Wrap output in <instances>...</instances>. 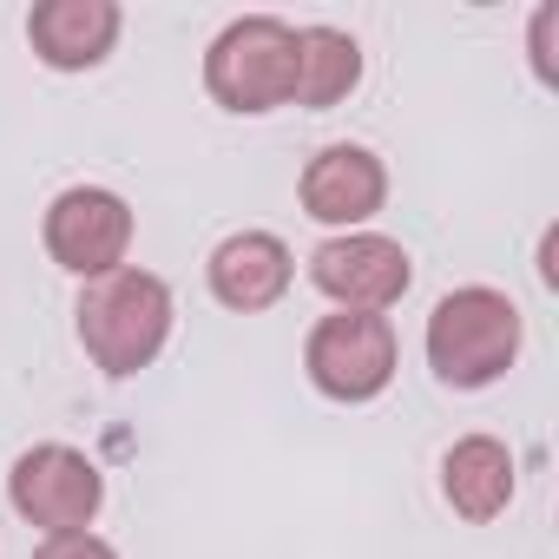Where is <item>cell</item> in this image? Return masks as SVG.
Returning <instances> with one entry per match:
<instances>
[{
	"label": "cell",
	"mask_w": 559,
	"mask_h": 559,
	"mask_svg": "<svg viewBox=\"0 0 559 559\" xmlns=\"http://www.w3.org/2000/svg\"><path fill=\"white\" fill-rule=\"evenodd\" d=\"M73 330H80V349L86 362L106 376V382H132L139 369H152L178 330V304H171V284L158 270H139V263H119L112 276H93L80 290V310H73Z\"/></svg>",
	"instance_id": "6da1fadb"
},
{
	"label": "cell",
	"mask_w": 559,
	"mask_h": 559,
	"mask_svg": "<svg viewBox=\"0 0 559 559\" xmlns=\"http://www.w3.org/2000/svg\"><path fill=\"white\" fill-rule=\"evenodd\" d=\"M421 349H428V369L441 389H493L520 349H526V317L507 290L493 284H467V290H448L435 310H428V330H421Z\"/></svg>",
	"instance_id": "7a4b0ae2"
},
{
	"label": "cell",
	"mask_w": 559,
	"mask_h": 559,
	"mask_svg": "<svg viewBox=\"0 0 559 559\" xmlns=\"http://www.w3.org/2000/svg\"><path fill=\"white\" fill-rule=\"evenodd\" d=\"M204 93L237 119H263L276 106H290L297 27L276 14H237L230 27H217V40L204 47Z\"/></svg>",
	"instance_id": "3957f363"
},
{
	"label": "cell",
	"mask_w": 559,
	"mask_h": 559,
	"mask_svg": "<svg viewBox=\"0 0 559 559\" xmlns=\"http://www.w3.org/2000/svg\"><path fill=\"white\" fill-rule=\"evenodd\" d=\"M402 369V343H395V323L389 317H362V310H330L310 323L304 336V376L323 402H343V408H362L376 395H389Z\"/></svg>",
	"instance_id": "277c9868"
},
{
	"label": "cell",
	"mask_w": 559,
	"mask_h": 559,
	"mask_svg": "<svg viewBox=\"0 0 559 559\" xmlns=\"http://www.w3.org/2000/svg\"><path fill=\"white\" fill-rule=\"evenodd\" d=\"M8 500L27 526L47 533H86L106 507V474L86 448L73 441H40L8 467Z\"/></svg>",
	"instance_id": "5b68a950"
},
{
	"label": "cell",
	"mask_w": 559,
	"mask_h": 559,
	"mask_svg": "<svg viewBox=\"0 0 559 559\" xmlns=\"http://www.w3.org/2000/svg\"><path fill=\"white\" fill-rule=\"evenodd\" d=\"M132 230H139V217H132V204H126L112 185H67V191L47 204V217H40L47 257H53L67 276H80V284L112 276V270L132 257Z\"/></svg>",
	"instance_id": "8992f818"
},
{
	"label": "cell",
	"mask_w": 559,
	"mask_h": 559,
	"mask_svg": "<svg viewBox=\"0 0 559 559\" xmlns=\"http://www.w3.org/2000/svg\"><path fill=\"white\" fill-rule=\"evenodd\" d=\"M310 284L336 304V310H362V317H389L408 284H415V257L402 237L382 230H336L310 250Z\"/></svg>",
	"instance_id": "52a82bcc"
},
{
	"label": "cell",
	"mask_w": 559,
	"mask_h": 559,
	"mask_svg": "<svg viewBox=\"0 0 559 559\" xmlns=\"http://www.w3.org/2000/svg\"><path fill=\"white\" fill-rule=\"evenodd\" d=\"M297 204H304V217H317L330 237H336V230H369V224L382 217V204H389V165H382L369 145L336 139V145H323V152L304 165Z\"/></svg>",
	"instance_id": "ba28073f"
},
{
	"label": "cell",
	"mask_w": 559,
	"mask_h": 559,
	"mask_svg": "<svg viewBox=\"0 0 559 559\" xmlns=\"http://www.w3.org/2000/svg\"><path fill=\"white\" fill-rule=\"evenodd\" d=\"M204 284L230 317H263L290 297L297 284V257L276 230H230L211 257H204Z\"/></svg>",
	"instance_id": "9c48e42d"
},
{
	"label": "cell",
	"mask_w": 559,
	"mask_h": 559,
	"mask_svg": "<svg viewBox=\"0 0 559 559\" xmlns=\"http://www.w3.org/2000/svg\"><path fill=\"white\" fill-rule=\"evenodd\" d=\"M126 34L119 0H34L27 14V47L47 73H93L112 60Z\"/></svg>",
	"instance_id": "30bf717a"
},
{
	"label": "cell",
	"mask_w": 559,
	"mask_h": 559,
	"mask_svg": "<svg viewBox=\"0 0 559 559\" xmlns=\"http://www.w3.org/2000/svg\"><path fill=\"white\" fill-rule=\"evenodd\" d=\"M520 493V461L500 435H461L448 454H441V500L467 520V526H487L513 507Z\"/></svg>",
	"instance_id": "8fae6325"
},
{
	"label": "cell",
	"mask_w": 559,
	"mask_h": 559,
	"mask_svg": "<svg viewBox=\"0 0 559 559\" xmlns=\"http://www.w3.org/2000/svg\"><path fill=\"white\" fill-rule=\"evenodd\" d=\"M362 86V47L343 27H297V93L290 106L330 112Z\"/></svg>",
	"instance_id": "7c38bea8"
},
{
	"label": "cell",
	"mask_w": 559,
	"mask_h": 559,
	"mask_svg": "<svg viewBox=\"0 0 559 559\" xmlns=\"http://www.w3.org/2000/svg\"><path fill=\"white\" fill-rule=\"evenodd\" d=\"M34 559H119V546L86 526V533H47V539L34 546Z\"/></svg>",
	"instance_id": "4fadbf2b"
},
{
	"label": "cell",
	"mask_w": 559,
	"mask_h": 559,
	"mask_svg": "<svg viewBox=\"0 0 559 559\" xmlns=\"http://www.w3.org/2000/svg\"><path fill=\"white\" fill-rule=\"evenodd\" d=\"M552 21H559V8H539L533 14V73L552 86Z\"/></svg>",
	"instance_id": "5bb4252c"
}]
</instances>
